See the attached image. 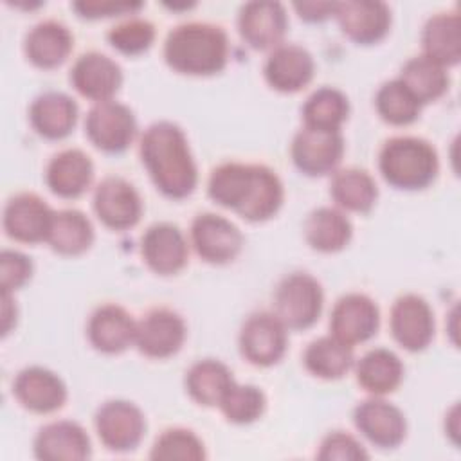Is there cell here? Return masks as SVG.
Segmentation results:
<instances>
[{
	"mask_svg": "<svg viewBox=\"0 0 461 461\" xmlns=\"http://www.w3.org/2000/svg\"><path fill=\"white\" fill-rule=\"evenodd\" d=\"M207 194L249 221H265L281 209L285 187L272 167L232 160L211 171Z\"/></svg>",
	"mask_w": 461,
	"mask_h": 461,
	"instance_id": "6da1fadb",
	"label": "cell"
},
{
	"mask_svg": "<svg viewBox=\"0 0 461 461\" xmlns=\"http://www.w3.org/2000/svg\"><path fill=\"white\" fill-rule=\"evenodd\" d=\"M139 155L164 196L182 200L194 191L198 167L184 130L173 121L149 124L140 137Z\"/></svg>",
	"mask_w": 461,
	"mask_h": 461,
	"instance_id": "7a4b0ae2",
	"label": "cell"
},
{
	"mask_svg": "<svg viewBox=\"0 0 461 461\" xmlns=\"http://www.w3.org/2000/svg\"><path fill=\"white\" fill-rule=\"evenodd\" d=\"M162 54L178 74L212 76L229 61V36L221 25L211 22H184L167 32Z\"/></svg>",
	"mask_w": 461,
	"mask_h": 461,
	"instance_id": "3957f363",
	"label": "cell"
},
{
	"mask_svg": "<svg viewBox=\"0 0 461 461\" xmlns=\"http://www.w3.org/2000/svg\"><path fill=\"white\" fill-rule=\"evenodd\" d=\"M378 169L389 185L418 191L436 180L439 157L429 140L414 135H398L387 139L380 148Z\"/></svg>",
	"mask_w": 461,
	"mask_h": 461,
	"instance_id": "277c9868",
	"label": "cell"
},
{
	"mask_svg": "<svg viewBox=\"0 0 461 461\" xmlns=\"http://www.w3.org/2000/svg\"><path fill=\"white\" fill-rule=\"evenodd\" d=\"M322 304V285L310 272H290L274 290V313L286 330H306L313 326L321 317Z\"/></svg>",
	"mask_w": 461,
	"mask_h": 461,
	"instance_id": "5b68a950",
	"label": "cell"
},
{
	"mask_svg": "<svg viewBox=\"0 0 461 461\" xmlns=\"http://www.w3.org/2000/svg\"><path fill=\"white\" fill-rule=\"evenodd\" d=\"M238 346L241 357L252 366H274L283 358L288 346L286 326L274 312H254L240 328Z\"/></svg>",
	"mask_w": 461,
	"mask_h": 461,
	"instance_id": "8992f818",
	"label": "cell"
},
{
	"mask_svg": "<svg viewBox=\"0 0 461 461\" xmlns=\"http://www.w3.org/2000/svg\"><path fill=\"white\" fill-rule=\"evenodd\" d=\"M94 425L101 443L112 452L135 450L146 434V418L140 407L121 398L101 403Z\"/></svg>",
	"mask_w": 461,
	"mask_h": 461,
	"instance_id": "52a82bcc",
	"label": "cell"
},
{
	"mask_svg": "<svg viewBox=\"0 0 461 461\" xmlns=\"http://www.w3.org/2000/svg\"><path fill=\"white\" fill-rule=\"evenodd\" d=\"M85 133L97 149L121 153L137 135V119L128 104L115 99L95 103L86 113Z\"/></svg>",
	"mask_w": 461,
	"mask_h": 461,
	"instance_id": "ba28073f",
	"label": "cell"
},
{
	"mask_svg": "<svg viewBox=\"0 0 461 461\" xmlns=\"http://www.w3.org/2000/svg\"><path fill=\"white\" fill-rule=\"evenodd\" d=\"M290 155L294 166L308 176H322L339 166L344 155L340 130H321L303 126L292 139Z\"/></svg>",
	"mask_w": 461,
	"mask_h": 461,
	"instance_id": "9c48e42d",
	"label": "cell"
},
{
	"mask_svg": "<svg viewBox=\"0 0 461 461\" xmlns=\"http://www.w3.org/2000/svg\"><path fill=\"white\" fill-rule=\"evenodd\" d=\"M189 234L196 254L212 265H225L236 259L243 249V234L238 225L216 212L196 214Z\"/></svg>",
	"mask_w": 461,
	"mask_h": 461,
	"instance_id": "30bf717a",
	"label": "cell"
},
{
	"mask_svg": "<svg viewBox=\"0 0 461 461\" xmlns=\"http://www.w3.org/2000/svg\"><path fill=\"white\" fill-rule=\"evenodd\" d=\"M187 337L184 317L166 306L148 310L137 321L135 346L149 358H167L180 351Z\"/></svg>",
	"mask_w": 461,
	"mask_h": 461,
	"instance_id": "8fae6325",
	"label": "cell"
},
{
	"mask_svg": "<svg viewBox=\"0 0 461 461\" xmlns=\"http://www.w3.org/2000/svg\"><path fill=\"white\" fill-rule=\"evenodd\" d=\"M97 218L113 230H126L142 216V200L139 191L122 176H104L94 189L92 198Z\"/></svg>",
	"mask_w": 461,
	"mask_h": 461,
	"instance_id": "7c38bea8",
	"label": "cell"
},
{
	"mask_svg": "<svg viewBox=\"0 0 461 461\" xmlns=\"http://www.w3.org/2000/svg\"><path fill=\"white\" fill-rule=\"evenodd\" d=\"M389 326L394 340L403 349L421 351L434 339V312L421 295L403 294L391 306Z\"/></svg>",
	"mask_w": 461,
	"mask_h": 461,
	"instance_id": "4fadbf2b",
	"label": "cell"
},
{
	"mask_svg": "<svg viewBox=\"0 0 461 461\" xmlns=\"http://www.w3.org/2000/svg\"><path fill=\"white\" fill-rule=\"evenodd\" d=\"M54 209L36 193H16L4 207L2 225L11 240L22 243L47 241Z\"/></svg>",
	"mask_w": 461,
	"mask_h": 461,
	"instance_id": "5bb4252c",
	"label": "cell"
},
{
	"mask_svg": "<svg viewBox=\"0 0 461 461\" xmlns=\"http://www.w3.org/2000/svg\"><path fill=\"white\" fill-rule=\"evenodd\" d=\"M380 326L378 304L366 294L349 292L337 299L330 315V333L355 346L376 335Z\"/></svg>",
	"mask_w": 461,
	"mask_h": 461,
	"instance_id": "9a60e30c",
	"label": "cell"
},
{
	"mask_svg": "<svg viewBox=\"0 0 461 461\" xmlns=\"http://www.w3.org/2000/svg\"><path fill=\"white\" fill-rule=\"evenodd\" d=\"M353 423L378 448H396L407 436V420L400 407L373 396L353 409Z\"/></svg>",
	"mask_w": 461,
	"mask_h": 461,
	"instance_id": "2e32d148",
	"label": "cell"
},
{
	"mask_svg": "<svg viewBox=\"0 0 461 461\" xmlns=\"http://www.w3.org/2000/svg\"><path fill=\"white\" fill-rule=\"evenodd\" d=\"M288 27L286 9L274 0H250L238 11V31L243 41L256 49H274L281 43Z\"/></svg>",
	"mask_w": 461,
	"mask_h": 461,
	"instance_id": "e0dca14e",
	"label": "cell"
},
{
	"mask_svg": "<svg viewBox=\"0 0 461 461\" xmlns=\"http://www.w3.org/2000/svg\"><path fill=\"white\" fill-rule=\"evenodd\" d=\"M140 254L149 270L160 276H171L178 274L187 265L189 247L178 225L157 221L144 230Z\"/></svg>",
	"mask_w": 461,
	"mask_h": 461,
	"instance_id": "ac0fdd59",
	"label": "cell"
},
{
	"mask_svg": "<svg viewBox=\"0 0 461 461\" xmlns=\"http://www.w3.org/2000/svg\"><path fill=\"white\" fill-rule=\"evenodd\" d=\"M333 16L342 32L358 45L378 43L391 27V9L380 0L337 2Z\"/></svg>",
	"mask_w": 461,
	"mask_h": 461,
	"instance_id": "d6986e66",
	"label": "cell"
},
{
	"mask_svg": "<svg viewBox=\"0 0 461 461\" xmlns=\"http://www.w3.org/2000/svg\"><path fill=\"white\" fill-rule=\"evenodd\" d=\"M70 83L83 97L94 103L110 101L122 85V68L110 56L88 50L74 61Z\"/></svg>",
	"mask_w": 461,
	"mask_h": 461,
	"instance_id": "ffe728a7",
	"label": "cell"
},
{
	"mask_svg": "<svg viewBox=\"0 0 461 461\" xmlns=\"http://www.w3.org/2000/svg\"><path fill=\"white\" fill-rule=\"evenodd\" d=\"M13 394L18 403L38 414H50L67 402V385L61 376L43 366H27L13 380Z\"/></svg>",
	"mask_w": 461,
	"mask_h": 461,
	"instance_id": "44dd1931",
	"label": "cell"
},
{
	"mask_svg": "<svg viewBox=\"0 0 461 461\" xmlns=\"http://www.w3.org/2000/svg\"><path fill=\"white\" fill-rule=\"evenodd\" d=\"M315 72V61L308 49L297 43H279L265 59L263 74L267 83L283 94L304 88Z\"/></svg>",
	"mask_w": 461,
	"mask_h": 461,
	"instance_id": "7402d4cb",
	"label": "cell"
},
{
	"mask_svg": "<svg viewBox=\"0 0 461 461\" xmlns=\"http://www.w3.org/2000/svg\"><path fill=\"white\" fill-rule=\"evenodd\" d=\"M137 321L121 304H99L88 317L86 337L90 344L106 355H115L135 344Z\"/></svg>",
	"mask_w": 461,
	"mask_h": 461,
	"instance_id": "603a6c76",
	"label": "cell"
},
{
	"mask_svg": "<svg viewBox=\"0 0 461 461\" xmlns=\"http://www.w3.org/2000/svg\"><path fill=\"white\" fill-rule=\"evenodd\" d=\"M34 456L41 461H83L92 456L86 430L72 420L43 425L32 441Z\"/></svg>",
	"mask_w": 461,
	"mask_h": 461,
	"instance_id": "cb8c5ba5",
	"label": "cell"
},
{
	"mask_svg": "<svg viewBox=\"0 0 461 461\" xmlns=\"http://www.w3.org/2000/svg\"><path fill=\"white\" fill-rule=\"evenodd\" d=\"M77 103L65 92L49 90L36 95L29 106L32 130L49 140H61L72 133L77 122Z\"/></svg>",
	"mask_w": 461,
	"mask_h": 461,
	"instance_id": "d4e9b609",
	"label": "cell"
},
{
	"mask_svg": "<svg viewBox=\"0 0 461 461\" xmlns=\"http://www.w3.org/2000/svg\"><path fill=\"white\" fill-rule=\"evenodd\" d=\"M74 47L70 29L54 18L34 23L23 38L25 58L38 68L59 67Z\"/></svg>",
	"mask_w": 461,
	"mask_h": 461,
	"instance_id": "484cf974",
	"label": "cell"
},
{
	"mask_svg": "<svg viewBox=\"0 0 461 461\" xmlns=\"http://www.w3.org/2000/svg\"><path fill=\"white\" fill-rule=\"evenodd\" d=\"M94 180V162L79 148H67L50 157L45 167L47 187L61 198L81 196Z\"/></svg>",
	"mask_w": 461,
	"mask_h": 461,
	"instance_id": "4316f807",
	"label": "cell"
},
{
	"mask_svg": "<svg viewBox=\"0 0 461 461\" xmlns=\"http://www.w3.org/2000/svg\"><path fill=\"white\" fill-rule=\"evenodd\" d=\"M423 54L436 63L454 67L461 59V18L457 11H439L421 29Z\"/></svg>",
	"mask_w": 461,
	"mask_h": 461,
	"instance_id": "83f0119b",
	"label": "cell"
},
{
	"mask_svg": "<svg viewBox=\"0 0 461 461\" xmlns=\"http://www.w3.org/2000/svg\"><path fill=\"white\" fill-rule=\"evenodd\" d=\"M351 236L353 223L339 207H317L304 220V238L313 250L339 252L351 241Z\"/></svg>",
	"mask_w": 461,
	"mask_h": 461,
	"instance_id": "f1b7e54d",
	"label": "cell"
},
{
	"mask_svg": "<svg viewBox=\"0 0 461 461\" xmlns=\"http://www.w3.org/2000/svg\"><path fill=\"white\" fill-rule=\"evenodd\" d=\"M358 385L373 396L393 393L403 380V364L400 357L387 348H373L355 364Z\"/></svg>",
	"mask_w": 461,
	"mask_h": 461,
	"instance_id": "f546056e",
	"label": "cell"
},
{
	"mask_svg": "<svg viewBox=\"0 0 461 461\" xmlns=\"http://www.w3.org/2000/svg\"><path fill=\"white\" fill-rule=\"evenodd\" d=\"M303 364L317 378H342L355 364L353 346L342 342L331 333L317 337L306 346Z\"/></svg>",
	"mask_w": 461,
	"mask_h": 461,
	"instance_id": "4dcf8cb0",
	"label": "cell"
},
{
	"mask_svg": "<svg viewBox=\"0 0 461 461\" xmlns=\"http://www.w3.org/2000/svg\"><path fill=\"white\" fill-rule=\"evenodd\" d=\"M330 194L339 209L369 212L378 198L375 178L360 167H342L333 171Z\"/></svg>",
	"mask_w": 461,
	"mask_h": 461,
	"instance_id": "1f68e13d",
	"label": "cell"
},
{
	"mask_svg": "<svg viewBox=\"0 0 461 461\" xmlns=\"http://www.w3.org/2000/svg\"><path fill=\"white\" fill-rule=\"evenodd\" d=\"M47 243L58 254L79 256L94 243V225L90 218L77 209L54 211Z\"/></svg>",
	"mask_w": 461,
	"mask_h": 461,
	"instance_id": "d6a6232c",
	"label": "cell"
},
{
	"mask_svg": "<svg viewBox=\"0 0 461 461\" xmlns=\"http://www.w3.org/2000/svg\"><path fill=\"white\" fill-rule=\"evenodd\" d=\"M185 391L200 405H218L227 389L236 382L232 371L216 358H202L185 371Z\"/></svg>",
	"mask_w": 461,
	"mask_h": 461,
	"instance_id": "836d02e7",
	"label": "cell"
},
{
	"mask_svg": "<svg viewBox=\"0 0 461 461\" xmlns=\"http://www.w3.org/2000/svg\"><path fill=\"white\" fill-rule=\"evenodd\" d=\"M398 79L411 90V94L421 103V106L438 101L450 85L447 68L427 58L425 54L409 58L402 65Z\"/></svg>",
	"mask_w": 461,
	"mask_h": 461,
	"instance_id": "e575fe53",
	"label": "cell"
},
{
	"mask_svg": "<svg viewBox=\"0 0 461 461\" xmlns=\"http://www.w3.org/2000/svg\"><path fill=\"white\" fill-rule=\"evenodd\" d=\"M304 126L321 130H340L349 115L348 95L333 86L313 90L301 108Z\"/></svg>",
	"mask_w": 461,
	"mask_h": 461,
	"instance_id": "d590c367",
	"label": "cell"
},
{
	"mask_svg": "<svg viewBox=\"0 0 461 461\" xmlns=\"http://www.w3.org/2000/svg\"><path fill=\"white\" fill-rule=\"evenodd\" d=\"M375 108L385 122L393 126H407L420 117L421 103L398 77H394L382 83L376 90Z\"/></svg>",
	"mask_w": 461,
	"mask_h": 461,
	"instance_id": "8d00e7d4",
	"label": "cell"
},
{
	"mask_svg": "<svg viewBox=\"0 0 461 461\" xmlns=\"http://www.w3.org/2000/svg\"><path fill=\"white\" fill-rule=\"evenodd\" d=\"M227 421L236 425H247L259 420L267 407L265 393L252 384L234 382L218 403Z\"/></svg>",
	"mask_w": 461,
	"mask_h": 461,
	"instance_id": "74e56055",
	"label": "cell"
},
{
	"mask_svg": "<svg viewBox=\"0 0 461 461\" xmlns=\"http://www.w3.org/2000/svg\"><path fill=\"white\" fill-rule=\"evenodd\" d=\"M151 459H182V461H200L207 457L203 441L189 429L171 427L166 429L153 443Z\"/></svg>",
	"mask_w": 461,
	"mask_h": 461,
	"instance_id": "f35d334b",
	"label": "cell"
},
{
	"mask_svg": "<svg viewBox=\"0 0 461 461\" xmlns=\"http://www.w3.org/2000/svg\"><path fill=\"white\" fill-rule=\"evenodd\" d=\"M110 45L126 56L146 52L155 40V25L140 16H128L110 27L106 34Z\"/></svg>",
	"mask_w": 461,
	"mask_h": 461,
	"instance_id": "ab89813d",
	"label": "cell"
},
{
	"mask_svg": "<svg viewBox=\"0 0 461 461\" xmlns=\"http://www.w3.org/2000/svg\"><path fill=\"white\" fill-rule=\"evenodd\" d=\"M34 265L32 259L13 249H4L0 254V286L2 292L13 294L14 290L22 288L32 276Z\"/></svg>",
	"mask_w": 461,
	"mask_h": 461,
	"instance_id": "60d3db41",
	"label": "cell"
},
{
	"mask_svg": "<svg viewBox=\"0 0 461 461\" xmlns=\"http://www.w3.org/2000/svg\"><path fill=\"white\" fill-rule=\"evenodd\" d=\"M317 457L322 461H333V459L357 461V459H367L369 454L355 436L344 430H333L322 438Z\"/></svg>",
	"mask_w": 461,
	"mask_h": 461,
	"instance_id": "b9f144b4",
	"label": "cell"
},
{
	"mask_svg": "<svg viewBox=\"0 0 461 461\" xmlns=\"http://www.w3.org/2000/svg\"><path fill=\"white\" fill-rule=\"evenodd\" d=\"M144 4L142 2H113V0H77L72 2V9L81 18H104V16H121L133 14Z\"/></svg>",
	"mask_w": 461,
	"mask_h": 461,
	"instance_id": "7bdbcfd3",
	"label": "cell"
},
{
	"mask_svg": "<svg viewBox=\"0 0 461 461\" xmlns=\"http://www.w3.org/2000/svg\"><path fill=\"white\" fill-rule=\"evenodd\" d=\"M337 2H294V9L306 22H322L335 13Z\"/></svg>",
	"mask_w": 461,
	"mask_h": 461,
	"instance_id": "ee69618b",
	"label": "cell"
},
{
	"mask_svg": "<svg viewBox=\"0 0 461 461\" xmlns=\"http://www.w3.org/2000/svg\"><path fill=\"white\" fill-rule=\"evenodd\" d=\"M2 315H4V335H7L13 328V321L16 322V304L13 303V295L9 292H2Z\"/></svg>",
	"mask_w": 461,
	"mask_h": 461,
	"instance_id": "f6af8a7d",
	"label": "cell"
},
{
	"mask_svg": "<svg viewBox=\"0 0 461 461\" xmlns=\"http://www.w3.org/2000/svg\"><path fill=\"white\" fill-rule=\"evenodd\" d=\"M447 418H448V420H452L454 423L457 421V405H454V407H452V411L447 414ZM445 430L452 436V441H454V443H457V429H456V427H454V429L445 427Z\"/></svg>",
	"mask_w": 461,
	"mask_h": 461,
	"instance_id": "bcb514c9",
	"label": "cell"
}]
</instances>
